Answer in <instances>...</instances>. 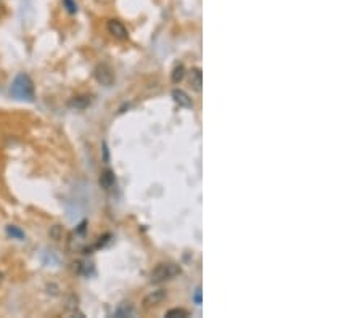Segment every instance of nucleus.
<instances>
[{"label":"nucleus","mask_w":362,"mask_h":318,"mask_svg":"<svg viewBox=\"0 0 362 318\" xmlns=\"http://www.w3.org/2000/svg\"><path fill=\"white\" fill-rule=\"evenodd\" d=\"M10 95L16 100H24V102H32L34 100V84L29 76L18 74L10 87Z\"/></svg>","instance_id":"1"},{"label":"nucleus","mask_w":362,"mask_h":318,"mask_svg":"<svg viewBox=\"0 0 362 318\" xmlns=\"http://www.w3.org/2000/svg\"><path fill=\"white\" fill-rule=\"evenodd\" d=\"M180 273V267L175 264H159L157 269L152 272V283H161L166 280H171Z\"/></svg>","instance_id":"2"},{"label":"nucleus","mask_w":362,"mask_h":318,"mask_svg":"<svg viewBox=\"0 0 362 318\" xmlns=\"http://www.w3.org/2000/svg\"><path fill=\"white\" fill-rule=\"evenodd\" d=\"M95 79L98 80L100 84L105 85V87H110V85L113 84L114 80V74H113V69L108 66V64H98L97 68H95Z\"/></svg>","instance_id":"3"},{"label":"nucleus","mask_w":362,"mask_h":318,"mask_svg":"<svg viewBox=\"0 0 362 318\" xmlns=\"http://www.w3.org/2000/svg\"><path fill=\"white\" fill-rule=\"evenodd\" d=\"M108 31H110V34H113L114 37L119 39V40H126L129 37L127 29H126V26L119 21V19H110V21H108Z\"/></svg>","instance_id":"4"},{"label":"nucleus","mask_w":362,"mask_h":318,"mask_svg":"<svg viewBox=\"0 0 362 318\" xmlns=\"http://www.w3.org/2000/svg\"><path fill=\"white\" fill-rule=\"evenodd\" d=\"M166 299V291L164 289H158V291H153L150 292L148 296H145L143 299V307L145 309H152V307L161 304Z\"/></svg>","instance_id":"5"},{"label":"nucleus","mask_w":362,"mask_h":318,"mask_svg":"<svg viewBox=\"0 0 362 318\" xmlns=\"http://www.w3.org/2000/svg\"><path fill=\"white\" fill-rule=\"evenodd\" d=\"M173 98H174V102L179 106H182V108H192L193 106V102H192V98L189 97V93H185L184 90H180V89L173 90Z\"/></svg>","instance_id":"6"},{"label":"nucleus","mask_w":362,"mask_h":318,"mask_svg":"<svg viewBox=\"0 0 362 318\" xmlns=\"http://www.w3.org/2000/svg\"><path fill=\"white\" fill-rule=\"evenodd\" d=\"M190 85H192L195 92H201V87H203V73H201L200 68H195L190 73Z\"/></svg>","instance_id":"7"},{"label":"nucleus","mask_w":362,"mask_h":318,"mask_svg":"<svg viewBox=\"0 0 362 318\" xmlns=\"http://www.w3.org/2000/svg\"><path fill=\"white\" fill-rule=\"evenodd\" d=\"M114 182H116V179H114V174L110 169L103 170L102 175H100V185H102V188H105V190L111 188V186L114 185Z\"/></svg>","instance_id":"8"},{"label":"nucleus","mask_w":362,"mask_h":318,"mask_svg":"<svg viewBox=\"0 0 362 318\" xmlns=\"http://www.w3.org/2000/svg\"><path fill=\"white\" fill-rule=\"evenodd\" d=\"M134 312V307L132 304H129V302H123L116 310H114V317L116 318H124V317H130Z\"/></svg>","instance_id":"9"},{"label":"nucleus","mask_w":362,"mask_h":318,"mask_svg":"<svg viewBox=\"0 0 362 318\" xmlns=\"http://www.w3.org/2000/svg\"><path fill=\"white\" fill-rule=\"evenodd\" d=\"M90 105V98L89 97H74L71 102H69V106L76 109H84Z\"/></svg>","instance_id":"10"},{"label":"nucleus","mask_w":362,"mask_h":318,"mask_svg":"<svg viewBox=\"0 0 362 318\" xmlns=\"http://www.w3.org/2000/svg\"><path fill=\"white\" fill-rule=\"evenodd\" d=\"M184 76H185V68L182 66V64H179V66L174 68L173 74H171V80H173L174 84H179L180 80L184 79Z\"/></svg>","instance_id":"11"},{"label":"nucleus","mask_w":362,"mask_h":318,"mask_svg":"<svg viewBox=\"0 0 362 318\" xmlns=\"http://www.w3.org/2000/svg\"><path fill=\"white\" fill-rule=\"evenodd\" d=\"M7 233L12 236V238H16V240H23L24 238V231L19 230L18 227H15V225H8L7 227Z\"/></svg>","instance_id":"12"},{"label":"nucleus","mask_w":362,"mask_h":318,"mask_svg":"<svg viewBox=\"0 0 362 318\" xmlns=\"http://www.w3.org/2000/svg\"><path fill=\"white\" fill-rule=\"evenodd\" d=\"M166 317L168 318H185V317H189V312L185 309H171L169 312H166Z\"/></svg>","instance_id":"13"},{"label":"nucleus","mask_w":362,"mask_h":318,"mask_svg":"<svg viewBox=\"0 0 362 318\" xmlns=\"http://www.w3.org/2000/svg\"><path fill=\"white\" fill-rule=\"evenodd\" d=\"M63 7L66 8V12L69 15H76L78 13V3H76V0H63Z\"/></svg>","instance_id":"14"},{"label":"nucleus","mask_w":362,"mask_h":318,"mask_svg":"<svg viewBox=\"0 0 362 318\" xmlns=\"http://www.w3.org/2000/svg\"><path fill=\"white\" fill-rule=\"evenodd\" d=\"M193 301L197 305L201 304V288H197V291H195V294H193Z\"/></svg>","instance_id":"15"},{"label":"nucleus","mask_w":362,"mask_h":318,"mask_svg":"<svg viewBox=\"0 0 362 318\" xmlns=\"http://www.w3.org/2000/svg\"><path fill=\"white\" fill-rule=\"evenodd\" d=\"M58 231H60V227H58V225H55V228H53V231H52V236H53L55 240H58V238H60V233H58Z\"/></svg>","instance_id":"16"},{"label":"nucleus","mask_w":362,"mask_h":318,"mask_svg":"<svg viewBox=\"0 0 362 318\" xmlns=\"http://www.w3.org/2000/svg\"><path fill=\"white\" fill-rule=\"evenodd\" d=\"M103 153H105V163H108V148H107V143H103Z\"/></svg>","instance_id":"17"},{"label":"nucleus","mask_w":362,"mask_h":318,"mask_svg":"<svg viewBox=\"0 0 362 318\" xmlns=\"http://www.w3.org/2000/svg\"><path fill=\"white\" fill-rule=\"evenodd\" d=\"M2 281H3V273L0 272V283H2Z\"/></svg>","instance_id":"18"}]
</instances>
